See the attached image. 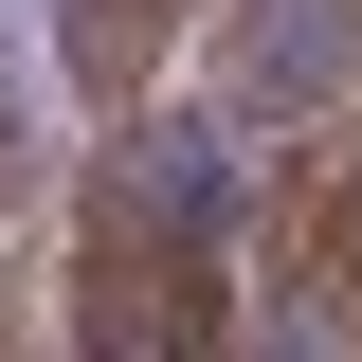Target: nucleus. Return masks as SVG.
Returning a JSON list of instances; mask_svg holds the SVG:
<instances>
[{
  "instance_id": "f03ea898",
  "label": "nucleus",
  "mask_w": 362,
  "mask_h": 362,
  "mask_svg": "<svg viewBox=\"0 0 362 362\" xmlns=\"http://www.w3.org/2000/svg\"><path fill=\"white\" fill-rule=\"evenodd\" d=\"M362 54V0H235L218 18V127H308Z\"/></svg>"
},
{
  "instance_id": "f257e3e1",
  "label": "nucleus",
  "mask_w": 362,
  "mask_h": 362,
  "mask_svg": "<svg viewBox=\"0 0 362 362\" xmlns=\"http://www.w3.org/2000/svg\"><path fill=\"white\" fill-rule=\"evenodd\" d=\"M73 218H90L73 235V326L90 344H218L235 326V127H181V109L109 127Z\"/></svg>"
},
{
  "instance_id": "20e7f679",
  "label": "nucleus",
  "mask_w": 362,
  "mask_h": 362,
  "mask_svg": "<svg viewBox=\"0 0 362 362\" xmlns=\"http://www.w3.org/2000/svg\"><path fill=\"white\" fill-rule=\"evenodd\" d=\"M308 254H326V290L362 308V127L326 145V181H308Z\"/></svg>"
},
{
  "instance_id": "7ed1b4c3",
  "label": "nucleus",
  "mask_w": 362,
  "mask_h": 362,
  "mask_svg": "<svg viewBox=\"0 0 362 362\" xmlns=\"http://www.w3.org/2000/svg\"><path fill=\"white\" fill-rule=\"evenodd\" d=\"M163 37H181V0H54V54H73V90H109V109L163 73Z\"/></svg>"
}]
</instances>
